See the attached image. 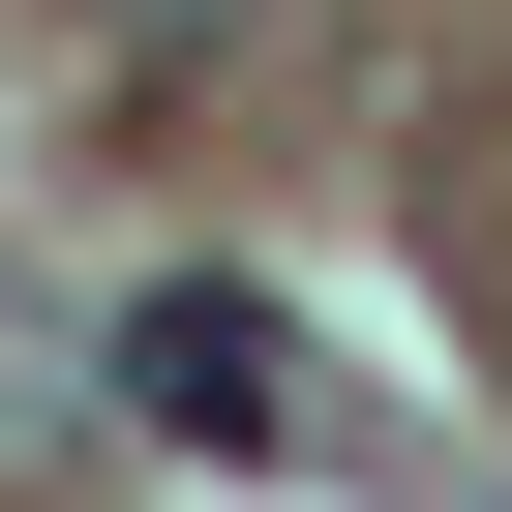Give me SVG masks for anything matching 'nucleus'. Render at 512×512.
Masks as SVG:
<instances>
[{
    "label": "nucleus",
    "mask_w": 512,
    "mask_h": 512,
    "mask_svg": "<svg viewBox=\"0 0 512 512\" xmlns=\"http://www.w3.org/2000/svg\"><path fill=\"white\" fill-rule=\"evenodd\" d=\"M121 422H181V452H302V332L241 302V272H151V302H121Z\"/></svg>",
    "instance_id": "nucleus-1"
}]
</instances>
